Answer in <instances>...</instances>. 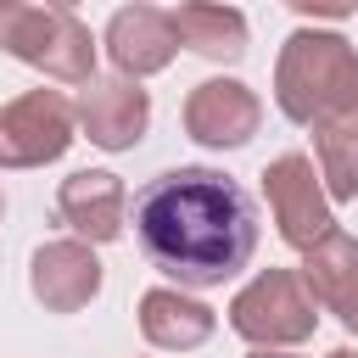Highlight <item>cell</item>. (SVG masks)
<instances>
[{
	"label": "cell",
	"instance_id": "22",
	"mask_svg": "<svg viewBox=\"0 0 358 358\" xmlns=\"http://www.w3.org/2000/svg\"><path fill=\"white\" fill-rule=\"evenodd\" d=\"M0 6H6V0H0Z\"/></svg>",
	"mask_w": 358,
	"mask_h": 358
},
{
	"label": "cell",
	"instance_id": "17",
	"mask_svg": "<svg viewBox=\"0 0 358 358\" xmlns=\"http://www.w3.org/2000/svg\"><path fill=\"white\" fill-rule=\"evenodd\" d=\"M246 358H296V352H285V347H252Z\"/></svg>",
	"mask_w": 358,
	"mask_h": 358
},
{
	"label": "cell",
	"instance_id": "20",
	"mask_svg": "<svg viewBox=\"0 0 358 358\" xmlns=\"http://www.w3.org/2000/svg\"><path fill=\"white\" fill-rule=\"evenodd\" d=\"M352 117H358V95H352Z\"/></svg>",
	"mask_w": 358,
	"mask_h": 358
},
{
	"label": "cell",
	"instance_id": "6",
	"mask_svg": "<svg viewBox=\"0 0 358 358\" xmlns=\"http://www.w3.org/2000/svg\"><path fill=\"white\" fill-rule=\"evenodd\" d=\"M78 112L62 90H28L0 106V168H45L73 145Z\"/></svg>",
	"mask_w": 358,
	"mask_h": 358
},
{
	"label": "cell",
	"instance_id": "13",
	"mask_svg": "<svg viewBox=\"0 0 358 358\" xmlns=\"http://www.w3.org/2000/svg\"><path fill=\"white\" fill-rule=\"evenodd\" d=\"M213 324H218V313H213L207 302L185 296L179 285H151V291L140 296V336H145L151 347H162V352H190V347H201V341L213 336Z\"/></svg>",
	"mask_w": 358,
	"mask_h": 358
},
{
	"label": "cell",
	"instance_id": "18",
	"mask_svg": "<svg viewBox=\"0 0 358 358\" xmlns=\"http://www.w3.org/2000/svg\"><path fill=\"white\" fill-rule=\"evenodd\" d=\"M324 358H358V352H352V347H330Z\"/></svg>",
	"mask_w": 358,
	"mask_h": 358
},
{
	"label": "cell",
	"instance_id": "16",
	"mask_svg": "<svg viewBox=\"0 0 358 358\" xmlns=\"http://www.w3.org/2000/svg\"><path fill=\"white\" fill-rule=\"evenodd\" d=\"M285 6H291L296 17H330V22L358 11V0H285Z\"/></svg>",
	"mask_w": 358,
	"mask_h": 358
},
{
	"label": "cell",
	"instance_id": "10",
	"mask_svg": "<svg viewBox=\"0 0 358 358\" xmlns=\"http://www.w3.org/2000/svg\"><path fill=\"white\" fill-rule=\"evenodd\" d=\"M56 218H62L78 241L106 246V241H117L123 224H129V190H123V179L106 173V168H78V173H67L62 190H56Z\"/></svg>",
	"mask_w": 358,
	"mask_h": 358
},
{
	"label": "cell",
	"instance_id": "3",
	"mask_svg": "<svg viewBox=\"0 0 358 358\" xmlns=\"http://www.w3.org/2000/svg\"><path fill=\"white\" fill-rule=\"evenodd\" d=\"M0 50L22 67H39L56 84H90L95 78V39L67 6H0Z\"/></svg>",
	"mask_w": 358,
	"mask_h": 358
},
{
	"label": "cell",
	"instance_id": "8",
	"mask_svg": "<svg viewBox=\"0 0 358 358\" xmlns=\"http://www.w3.org/2000/svg\"><path fill=\"white\" fill-rule=\"evenodd\" d=\"M257 123H263V101L241 78H201L185 95V134L196 145L235 151V145H246L257 134Z\"/></svg>",
	"mask_w": 358,
	"mask_h": 358
},
{
	"label": "cell",
	"instance_id": "11",
	"mask_svg": "<svg viewBox=\"0 0 358 358\" xmlns=\"http://www.w3.org/2000/svg\"><path fill=\"white\" fill-rule=\"evenodd\" d=\"M101 45H106V56H112L117 73L145 78V73H162V67L173 62L179 34H173V17H168V11H157L151 0H134V6L112 11Z\"/></svg>",
	"mask_w": 358,
	"mask_h": 358
},
{
	"label": "cell",
	"instance_id": "2",
	"mask_svg": "<svg viewBox=\"0 0 358 358\" xmlns=\"http://www.w3.org/2000/svg\"><path fill=\"white\" fill-rule=\"evenodd\" d=\"M358 95V50L330 28H296L274 62V101L291 123L313 129L330 117H352Z\"/></svg>",
	"mask_w": 358,
	"mask_h": 358
},
{
	"label": "cell",
	"instance_id": "9",
	"mask_svg": "<svg viewBox=\"0 0 358 358\" xmlns=\"http://www.w3.org/2000/svg\"><path fill=\"white\" fill-rule=\"evenodd\" d=\"M28 291L45 313H78L101 291V257L90 241H45L28 263Z\"/></svg>",
	"mask_w": 358,
	"mask_h": 358
},
{
	"label": "cell",
	"instance_id": "19",
	"mask_svg": "<svg viewBox=\"0 0 358 358\" xmlns=\"http://www.w3.org/2000/svg\"><path fill=\"white\" fill-rule=\"evenodd\" d=\"M45 6H73V0H45Z\"/></svg>",
	"mask_w": 358,
	"mask_h": 358
},
{
	"label": "cell",
	"instance_id": "14",
	"mask_svg": "<svg viewBox=\"0 0 358 358\" xmlns=\"http://www.w3.org/2000/svg\"><path fill=\"white\" fill-rule=\"evenodd\" d=\"M173 34L185 50L207 62H241L246 56V17L224 0H185L173 11Z\"/></svg>",
	"mask_w": 358,
	"mask_h": 358
},
{
	"label": "cell",
	"instance_id": "7",
	"mask_svg": "<svg viewBox=\"0 0 358 358\" xmlns=\"http://www.w3.org/2000/svg\"><path fill=\"white\" fill-rule=\"evenodd\" d=\"M78 129L90 134V145L101 151H134L145 140V123H151V95L140 90V78L129 73H106V78H90L84 95H78Z\"/></svg>",
	"mask_w": 358,
	"mask_h": 358
},
{
	"label": "cell",
	"instance_id": "15",
	"mask_svg": "<svg viewBox=\"0 0 358 358\" xmlns=\"http://www.w3.org/2000/svg\"><path fill=\"white\" fill-rule=\"evenodd\" d=\"M313 168L330 201H358V117L313 123Z\"/></svg>",
	"mask_w": 358,
	"mask_h": 358
},
{
	"label": "cell",
	"instance_id": "12",
	"mask_svg": "<svg viewBox=\"0 0 358 358\" xmlns=\"http://www.w3.org/2000/svg\"><path fill=\"white\" fill-rule=\"evenodd\" d=\"M302 280H308L313 302L358 336V241L347 229H330L302 252Z\"/></svg>",
	"mask_w": 358,
	"mask_h": 358
},
{
	"label": "cell",
	"instance_id": "5",
	"mask_svg": "<svg viewBox=\"0 0 358 358\" xmlns=\"http://www.w3.org/2000/svg\"><path fill=\"white\" fill-rule=\"evenodd\" d=\"M263 196H268V213H274L280 241L296 246V252H308L319 235L336 229L324 179H319V168H313L308 151H280V157L263 168Z\"/></svg>",
	"mask_w": 358,
	"mask_h": 358
},
{
	"label": "cell",
	"instance_id": "4",
	"mask_svg": "<svg viewBox=\"0 0 358 358\" xmlns=\"http://www.w3.org/2000/svg\"><path fill=\"white\" fill-rule=\"evenodd\" d=\"M319 324V302L302 268H263L229 302V330L252 347H302Z\"/></svg>",
	"mask_w": 358,
	"mask_h": 358
},
{
	"label": "cell",
	"instance_id": "1",
	"mask_svg": "<svg viewBox=\"0 0 358 358\" xmlns=\"http://www.w3.org/2000/svg\"><path fill=\"white\" fill-rule=\"evenodd\" d=\"M134 241L179 285H224L257 252V207L224 168H168L134 196Z\"/></svg>",
	"mask_w": 358,
	"mask_h": 358
},
{
	"label": "cell",
	"instance_id": "21",
	"mask_svg": "<svg viewBox=\"0 0 358 358\" xmlns=\"http://www.w3.org/2000/svg\"><path fill=\"white\" fill-rule=\"evenodd\" d=\"M0 213H6V196H0Z\"/></svg>",
	"mask_w": 358,
	"mask_h": 358
}]
</instances>
